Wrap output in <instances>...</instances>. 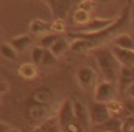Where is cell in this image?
Instances as JSON below:
<instances>
[{"label":"cell","mask_w":134,"mask_h":132,"mask_svg":"<svg viewBox=\"0 0 134 132\" xmlns=\"http://www.w3.org/2000/svg\"><path fill=\"white\" fill-rule=\"evenodd\" d=\"M36 73H37V65H34V64H22L19 68V75L24 79H33Z\"/></svg>","instance_id":"cell-22"},{"label":"cell","mask_w":134,"mask_h":132,"mask_svg":"<svg viewBox=\"0 0 134 132\" xmlns=\"http://www.w3.org/2000/svg\"><path fill=\"white\" fill-rule=\"evenodd\" d=\"M95 48H97V47H95L92 42L84 40V39H73V42H72V45H70V50L75 51V53H80V55L87 53V51L95 50Z\"/></svg>","instance_id":"cell-18"},{"label":"cell","mask_w":134,"mask_h":132,"mask_svg":"<svg viewBox=\"0 0 134 132\" xmlns=\"http://www.w3.org/2000/svg\"><path fill=\"white\" fill-rule=\"evenodd\" d=\"M126 95H128V98H131V99H134V84L126 90Z\"/></svg>","instance_id":"cell-31"},{"label":"cell","mask_w":134,"mask_h":132,"mask_svg":"<svg viewBox=\"0 0 134 132\" xmlns=\"http://www.w3.org/2000/svg\"><path fill=\"white\" fill-rule=\"evenodd\" d=\"M131 19H133V22H134V3H133V6H131Z\"/></svg>","instance_id":"cell-32"},{"label":"cell","mask_w":134,"mask_h":132,"mask_svg":"<svg viewBox=\"0 0 134 132\" xmlns=\"http://www.w3.org/2000/svg\"><path fill=\"white\" fill-rule=\"evenodd\" d=\"M97 132H104V131H97Z\"/></svg>","instance_id":"cell-34"},{"label":"cell","mask_w":134,"mask_h":132,"mask_svg":"<svg viewBox=\"0 0 134 132\" xmlns=\"http://www.w3.org/2000/svg\"><path fill=\"white\" fill-rule=\"evenodd\" d=\"M89 117H91V123L92 126H100L104 121H108L112 115H111V110L108 107V104H103V103H97V101H92L89 103Z\"/></svg>","instance_id":"cell-6"},{"label":"cell","mask_w":134,"mask_h":132,"mask_svg":"<svg viewBox=\"0 0 134 132\" xmlns=\"http://www.w3.org/2000/svg\"><path fill=\"white\" fill-rule=\"evenodd\" d=\"M59 37H61V36H58L56 33L45 34V36H42V37L39 39V47L44 48V50H52V47L56 44V40H58Z\"/></svg>","instance_id":"cell-20"},{"label":"cell","mask_w":134,"mask_h":132,"mask_svg":"<svg viewBox=\"0 0 134 132\" xmlns=\"http://www.w3.org/2000/svg\"><path fill=\"white\" fill-rule=\"evenodd\" d=\"M25 117L27 120L34 124V128H37L39 124H42L44 121H47L50 117V106H44V104H37L30 98L27 101V107H25Z\"/></svg>","instance_id":"cell-2"},{"label":"cell","mask_w":134,"mask_h":132,"mask_svg":"<svg viewBox=\"0 0 134 132\" xmlns=\"http://www.w3.org/2000/svg\"><path fill=\"white\" fill-rule=\"evenodd\" d=\"M111 50L122 67H134V50H123L117 47H111Z\"/></svg>","instance_id":"cell-11"},{"label":"cell","mask_w":134,"mask_h":132,"mask_svg":"<svg viewBox=\"0 0 134 132\" xmlns=\"http://www.w3.org/2000/svg\"><path fill=\"white\" fill-rule=\"evenodd\" d=\"M52 30L55 31V33H63L64 30H66V25H64V20H53L52 22Z\"/></svg>","instance_id":"cell-27"},{"label":"cell","mask_w":134,"mask_h":132,"mask_svg":"<svg viewBox=\"0 0 134 132\" xmlns=\"http://www.w3.org/2000/svg\"><path fill=\"white\" fill-rule=\"evenodd\" d=\"M134 84V67H122L117 87L122 93H126V90Z\"/></svg>","instance_id":"cell-10"},{"label":"cell","mask_w":134,"mask_h":132,"mask_svg":"<svg viewBox=\"0 0 134 132\" xmlns=\"http://www.w3.org/2000/svg\"><path fill=\"white\" fill-rule=\"evenodd\" d=\"M70 45H72V44L67 40L66 37H59V39L56 40V44L52 47V53H53L56 58H59V56H63L67 50L70 48Z\"/></svg>","instance_id":"cell-19"},{"label":"cell","mask_w":134,"mask_h":132,"mask_svg":"<svg viewBox=\"0 0 134 132\" xmlns=\"http://www.w3.org/2000/svg\"><path fill=\"white\" fill-rule=\"evenodd\" d=\"M11 45L14 47V50H16L17 53H24V51L31 45V36H30V34L16 36V37L11 40Z\"/></svg>","instance_id":"cell-16"},{"label":"cell","mask_w":134,"mask_h":132,"mask_svg":"<svg viewBox=\"0 0 134 132\" xmlns=\"http://www.w3.org/2000/svg\"><path fill=\"white\" fill-rule=\"evenodd\" d=\"M111 47H117V48H123V50H134V36H130L126 33L117 34L111 40Z\"/></svg>","instance_id":"cell-12"},{"label":"cell","mask_w":134,"mask_h":132,"mask_svg":"<svg viewBox=\"0 0 134 132\" xmlns=\"http://www.w3.org/2000/svg\"><path fill=\"white\" fill-rule=\"evenodd\" d=\"M33 132H63V129L59 126L58 118L56 117H52L47 121H44L42 124H39L37 128H34Z\"/></svg>","instance_id":"cell-17"},{"label":"cell","mask_w":134,"mask_h":132,"mask_svg":"<svg viewBox=\"0 0 134 132\" xmlns=\"http://www.w3.org/2000/svg\"><path fill=\"white\" fill-rule=\"evenodd\" d=\"M94 58H95V62H97V67L100 70L103 79L117 84L120 71H122V65L117 61V58L114 56L112 50L106 47H97L94 50Z\"/></svg>","instance_id":"cell-1"},{"label":"cell","mask_w":134,"mask_h":132,"mask_svg":"<svg viewBox=\"0 0 134 132\" xmlns=\"http://www.w3.org/2000/svg\"><path fill=\"white\" fill-rule=\"evenodd\" d=\"M9 132H20V131H19V129H16V128H13V129H11Z\"/></svg>","instance_id":"cell-33"},{"label":"cell","mask_w":134,"mask_h":132,"mask_svg":"<svg viewBox=\"0 0 134 132\" xmlns=\"http://www.w3.org/2000/svg\"><path fill=\"white\" fill-rule=\"evenodd\" d=\"M56 62H58V58L52 53V50H45V51H44L42 65L44 67H52V65H56Z\"/></svg>","instance_id":"cell-25"},{"label":"cell","mask_w":134,"mask_h":132,"mask_svg":"<svg viewBox=\"0 0 134 132\" xmlns=\"http://www.w3.org/2000/svg\"><path fill=\"white\" fill-rule=\"evenodd\" d=\"M56 118H58V121H59L61 129L75 121V109H73V101H72V99L63 101V104H61V107H59V110H58Z\"/></svg>","instance_id":"cell-9"},{"label":"cell","mask_w":134,"mask_h":132,"mask_svg":"<svg viewBox=\"0 0 134 132\" xmlns=\"http://www.w3.org/2000/svg\"><path fill=\"white\" fill-rule=\"evenodd\" d=\"M78 8H81V9H84V11L91 13V9L94 8V2H80Z\"/></svg>","instance_id":"cell-29"},{"label":"cell","mask_w":134,"mask_h":132,"mask_svg":"<svg viewBox=\"0 0 134 132\" xmlns=\"http://www.w3.org/2000/svg\"><path fill=\"white\" fill-rule=\"evenodd\" d=\"M115 92H117V84L103 79L98 82V86L94 90V101L103 103V104H111L112 101H115Z\"/></svg>","instance_id":"cell-5"},{"label":"cell","mask_w":134,"mask_h":132,"mask_svg":"<svg viewBox=\"0 0 134 132\" xmlns=\"http://www.w3.org/2000/svg\"><path fill=\"white\" fill-rule=\"evenodd\" d=\"M76 81L80 84V87L86 92H94L95 87L98 86V76L97 71L91 67H80L76 70Z\"/></svg>","instance_id":"cell-4"},{"label":"cell","mask_w":134,"mask_h":132,"mask_svg":"<svg viewBox=\"0 0 134 132\" xmlns=\"http://www.w3.org/2000/svg\"><path fill=\"white\" fill-rule=\"evenodd\" d=\"M123 132H134V113L123 118Z\"/></svg>","instance_id":"cell-26"},{"label":"cell","mask_w":134,"mask_h":132,"mask_svg":"<svg viewBox=\"0 0 134 132\" xmlns=\"http://www.w3.org/2000/svg\"><path fill=\"white\" fill-rule=\"evenodd\" d=\"M63 132H84V131L81 129V126H80L76 121H73V123H70L69 126L63 128Z\"/></svg>","instance_id":"cell-28"},{"label":"cell","mask_w":134,"mask_h":132,"mask_svg":"<svg viewBox=\"0 0 134 132\" xmlns=\"http://www.w3.org/2000/svg\"><path fill=\"white\" fill-rule=\"evenodd\" d=\"M45 5L50 8L55 20H64L72 8V2H69V0H48V2H45Z\"/></svg>","instance_id":"cell-8"},{"label":"cell","mask_w":134,"mask_h":132,"mask_svg":"<svg viewBox=\"0 0 134 132\" xmlns=\"http://www.w3.org/2000/svg\"><path fill=\"white\" fill-rule=\"evenodd\" d=\"M97 131H104V132H123V120L119 117H111L108 121H104L103 124L97 126Z\"/></svg>","instance_id":"cell-14"},{"label":"cell","mask_w":134,"mask_h":132,"mask_svg":"<svg viewBox=\"0 0 134 132\" xmlns=\"http://www.w3.org/2000/svg\"><path fill=\"white\" fill-rule=\"evenodd\" d=\"M31 99H33L34 103H37V104L50 106L52 101H53V93H52V90L47 89V87H39V89H36L33 92Z\"/></svg>","instance_id":"cell-13"},{"label":"cell","mask_w":134,"mask_h":132,"mask_svg":"<svg viewBox=\"0 0 134 132\" xmlns=\"http://www.w3.org/2000/svg\"><path fill=\"white\" fill-rule=\"evenodd\" d=\"M48 30H52V23H48V22H45V20L34 19V20L30 22V31H31L34 36H39V34H41V37H42V36L48 34L47 33Z\"/></svg>","instance_id":"cell-15"},{"label":"cell","mask_w":134,"mask_h":132,"mask_svg":"<svg viewBox=\"0 0 134 132\" xmlns=\"http://www.w3.org/2000/svg\"><path fill=\"white\" fill-rule=\"evenodd\" d=\"M73 22H75L78 27L86 25L87 22H91V13H87V11H84V9L78 8V9L73 13Z\"/></svg>","instance_id":"cell-21"},{"label":"cell","mask_w":134,"mask_h":132,"mask_svg":"<svg viewBox=\"0 0 134 132\" xmlns=\"http://www.w3.org/2000/svg\"><path fill=\"white\" fill-rule=\"evenodd\" d=\"M11 129H13V128H11L9 124H6L5 121H2V124H0V132H9Z\"/></svg>","instance_id":"cell-30"},{"label":"cell","mask_w":134,"mask_h":132,"mask_svg":"<svg viewBox=\"0 0 134 132\" xmlns=\"http://www.w3.org/2000/svg\"><path fill=\"white\" fill-rule=\"evenodd\" d=\"M17 51L14 50V47L11 45V44H6V42H3L2 44V56L5 58V59H8V61H16L17 59Z\"/></svg>","instance_id":"cell-23"},{"label":"cell","mask_w":134,"mask_h":132,"mask_svg":"<svg viewBox=\"0 0 134 132\" xmlns=\"http://www.w3.org/2000/svg\"><path fill=\"white\" fill-rule=\"evenodd\" d=\"M44 48H41L39 45H36L31 50V61L34 65H42V59H44Z\"/></svg>","instance_id":"cell-24"},{"label":"cell","mask_w":134,"mask_h":132,"mask_svg":"<svg viewBox=\"0 0 134 132\" xmlns=\"http://www.w3.org/2000/svg\"><path fill=\"white\" fill-rule=\"evenodd\" d=\"M119 17H94L91 19V22H87L83 27H78L75 33H81V34H95L101 33L108 28H111Z\"/></svg>","instance_id":"cell-3"},{"label":"cell","mask_w":134,"mask_h":132,"mask_svg":"<svg viewBox=\"0 0 134 132\" xmlns=\"http://www.w3.org/2000/svg\"><path fill=\"white\" fill-rule=\"evenodd\" d=\"M73 101V109H75V121L81 126V129L84 132L91 131V117H89V107L78 98H72Z\"/></svg>","instance_id":"cell-7"}]
</instances>
